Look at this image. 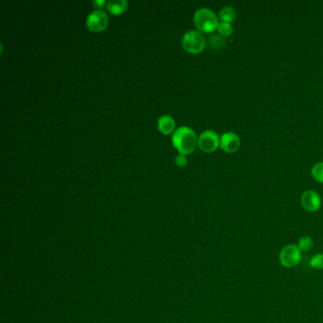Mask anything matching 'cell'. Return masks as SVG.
<instances>
[{
  "label": "cell",
  "instance_id": "6da1fadb",
  "mask_svg": "<svg viewBox=\"0 0 323 323\" xmlns=\"http://www.w3.org/2000/svg\"><path fill=\"white\" fill-rule=\"evenodd\" d=\"M173 147L183 154L193 153L198 145V137L196 133L188 126H182L173 132L171 136Z\"/></svg>",
  "mask_w": 323,
  "mask_h": 323
},
{
  "label": "cell",
  "instance_id": "7a4b0ae2",
  "mask_svg": "<svg viewBox=\"0 0 323 323\" xmlns=\"http://www.w3.org/2000/svg\"><path fill=\"white\" fill-rule=\"evenodd\" d=\"M193 23L198 32L210 34L217 30L220 22L213 11L209 8H200L194 13Z\"/></svg>",
  "mask_w": 323,
  "mask_h": 323
},
{
  "label": "cell",
  "instance_id": "3957f363",
  "mask_svg": "<svg viewBox=\"0 0 323 323\" xmlns=\"http://www.w3.org/2000/svg\"><path fill=\"white\" fill-rule=\"evenodd\" d=\"M207 40L202 33L190 31L182 36V46L190 54H199L204 51Z\"/></svg>",
  "mask_w": 323,
  "mask_h": 323
},
{
  "label": "cell",
  "instance_id": "277c9868",
  "mask_svg": "<svg viewBox=\"0 0 323 323\" xmlns=\"http://www.w3.org/2000/svg\"><path fill=\"white\" fill-rule=\"evenodd\" d=\"M279 258L281 264L285 267L292 268L301 263L303 254L298 245H287L281 250Z\"/></svg>",
  "mask_w": 323,
  "mask_h": 323
},
{
  "label": "cell",
  "instance_id": "5b68a950",
  "mask_svg": "<svg viewBox=\"0 0 323 323\" xmlns=\"http://www.w3.org/2000/svg\"><path fill=\"white\" fill-rule=\"evenodd\" d=\"M108 24V15L102 10H95L86 17V27L93 33H102L107 29Z\"/></svg>",
  "mask_w": 323,
  "mask_h": 323
},
{
  "label": "cell",
  "instance_id": "8992f818",
  "mask_svg": "<svg viewBox=\"0 0 323 323\" xmlns=\"http://www.w3.org/2000/svg\"><path fill=\"white\" fill-rule=\"evenodd\" d=\"M220 146V137L212 130H206L198 136V147L205 153H213Z\"/></svg>",
  "mask_w": 323,
  "mask_h": 323
},
{
  "label": "cell",
  "instance_id": "52a82bcc",
  "mask_svg": "<svg viewBox=\"0 0 323 323\" xmlns=\"http://www.w3.org/2000/svg\"><path fill=\"white\" fill-rule=\"evenodd\" d=\"M301 203L303 208L308 212H315L322 207V198L317 191L307 190L301 197Z\"/></svg>",
  "mask_w": 323,
  "mask_h": 323
},
{
  "label": "cell",
  "instance_id": "ba28073f",
  "mask_svg": "<svg viewBox=\"0 0 323 323\" xmlns=\"http://www.w3.org/2000/svg\"><path fill=\"white\" fill-rule=\"evenodd\" d=\"M241 146V139L237 134L227 132L220 137V147L224 152L233 153L237 152Z\"/></svg>",
  "mask_w": 323,
  "mask_h": 323
},
{
  "label": "cell",
  "instance_id": "9c48e42d",
  "mask_svg": "<svg viewBox=\"0 0 323 323\" xmlns=\"http://www.w3.org/2000/svg\"><path fill=\"white\" fill-rule=\"evenodd\" d=\"M157 128L163 135L173 134L175 131V121L170 115H163L157 120Z\"/></svg>",
  "mask_w": 323,
  "mask_h": 323
},
{
  "label": "cell",
  "instance_id": "30bf717a",
  "mask_svg": "<svg viewBox=\"0 0 323 323\" xmlns=\"http://www.w3.org/2000/svg\"><path fill=\"white\" fill-rule=\"evenodd\" d=\"M128 8V2L126 0H109L106 3L107 11L113 16H119L123 14Z\"/></svg>",
  "mask_w": 323,
  "mask_h": 323
},
{
  "label": "cell",
  "instance_id": "8fae6325",
  "mask_svg": "<svg viewBox=\"0 0 323 323\" xmlns=\"http://www.w3.org/2000/svg\"><path fill=\"white\" fill-rule=\"evenodd\" d=\"M227 43L224 37L219 34H212L209 37L208 46L213 51H220L226 47Z\"/></svg>",
  "mask_w": 323,
  "mask_h": 323
},
{
  "label": "cell",
  "instance_id": "7c38bea8",
  "mask_svg": "<svg viewBox=\"0 0 323 323\" xmlns=\"http://www.w3.org/2000/svg\"><path fill=\"white\" fill-rule=\"evenodd\" d=\"M219 18L221 19V22L231 24L236 19V11L231 6H225L219 13Z\"/></svg>",
  "mask_w": 323,
  "mask_h": 323
},
{
  "label": "cell",
  "instance_id": "4fadbf2b",
  "mask_svg": "<svg viewBox=\"0 0 323 323\" xmlns=\"http://www.w3.org/2000/svg\"><path fill=\"white\" fill-rule=\"evenodd\" d=\"M218 31V34L221 35L222 37L227 38L229 37L230 35L233 34V27L230 23H227V22H220L219 26L217 28Z\"/></svg>",
  "mask_w": 323,
  "mask_h": 323
},
{
  "label": "cell",
  "instance_id": "5bb4252c",
  "mask_svg": "<svg viewBox=\"0 0 323 323\" xmlns=\"http://www.w3.org/2000/svg\"><path fill=\"white\" fill-rule=\"evenodd\" d=\"M311 174L315 180H317L320 183H323V161L318 162L313 166L311 170Z\"/></svg>",
  "mask_w": 323,
  "mask_h": 323
},
{
  "label": "cell",
  "instance_id": "9a60e30c",
  "mask_svg": "<svg viewBox=\"0 0 323 323\" xmlns=\"http://www.w3.org/2000/svg\"><path fill=\"white\" fill-rule=\"evenodd\" d=\"M298 247L302 251H309L314 247V240L310 236H304L299 240Z\"/></svg>",
  "mask_w": 323,
  "mask_h": 323
},
{
  "label": "cell",
  "instance_id": "2e32d148",
  "mask_svg": "<svg viewBox=\"0 0 323 323\" xmlns=\"http://www.w3.org/2000/svg\"><path fill=\"white\" fill-rule=\"evenodd\" d=\"M310 266L312 268L316 270H322L323 269V254L319 253L314 256L310 261Z\"/></svg>",
  "mask_w": 323,
  "mask_h": 323
},
{
  "label": "cell",
  "instance_id": "e0dca14e",
  "mask_svg": "<svg viewBox=\"0 0 323 323\" xmlns=\"http://www.w3.org/2000/svg\"><path fill=\"white\" fill-rule=\"evenodd\" d=\"M175 163H176L177 166H179V167H181V168L185 167L188 163L186 154L178 153V154L175 156Z\"/></svg>",
  "mask_w": 323,
  "mask_h": 323
},
{
  "label": "cell",
  "instance_id": "ac0fdd59",
  "mask_svg": "<svg viewBox=\"0 0 323 323\" xmlns=\"http://www.w3.org/2000/svg\"><path fill=\"white\" fill-rule=\"evenodd\" d=\"M91 3L96 10H102L104 5H106V2L104 0H94Z\"/></svg>",
  "mask_w": 323,
  "mask_h": 323
}]
</instances>
